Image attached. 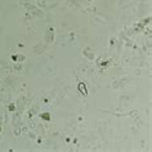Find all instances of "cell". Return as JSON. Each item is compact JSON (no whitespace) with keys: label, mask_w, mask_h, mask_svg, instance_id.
<instances>
[{"label":"cell","mask_w":152,"mask_h":152,"mask_svg":"<svg viewBox=\"0 0 152 152\" xmlns=\"http://www.w3.org/2000/svg\"><path fill=\"white\" fill-rule=\"evenodd\" d=\"M79 90H80V92L84 94V96H86V89H85V86L83 85V83H80V84H79Z\"/></svg>","instance_id":"obj_1"}]
</instances>
